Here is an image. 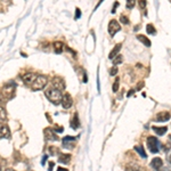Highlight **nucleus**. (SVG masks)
<instances>
[{
  "mask_svg": "<svg viewBox=\"0 0 171 171\" xmlns=\"http://www.w3.org/2000/svg\"><path fill=\"white\" fill-rule=\"evenodd\" d=\"M46 96L47 98L50 101L52 104L57 105L62 102V98H63V95H62V91L60 90H57L55 88H49L46 90Z\"/></svg>",
  "mask_w": 171,
  "mask_h": 171,
  "instance_id": "nucleus-1",
  "label": "nucleus"
},
{
  "mask_svg": "<svg viewBox=\"0 0 171 171\" xmlns=\"http://www.w3.org/2000/svg\"><path fill=\"white\" fill-rule=\"evenodd\" d=\"M47 82H48V79L47 77H45V75H38V77L35 78V80L33 81V83H32V89L33 90H41L43 89L46 85H47Z\"/></svg>",
  "mask_w": 171,
  "mask_h": 171,
  "instance_id": "nucleus-2",
  "label": "nucleus"
},
{
  "mask_svg": "<svg viewBox=\"0 0 171 171\" xmlns=\"http://www.w3.org/2000/svg\"><path fill=\"white\" fill-rule=\"evenodd\" d=\"M159 145H160V143H159L157 138H155L153 136H149L147 138V147H148V149L152 153H157L159 152Z\"/></svg>",
  "mask_w": 171,
  "mask_h": 171,
  "instance_id": "nucleus-3",
  "label": "nucleus"
},
{
  "mask_svg": "<svg viewBox=\"0 0 171 171\" xmlns=\"http://www.w3.org/2000/svg\"><path fill=\"white\" fill-rule=\"evenodd\" d=\"M51 83H52V88H55L57 90L62 91L63 89H65V81L60 77H54L51 80Z\"/></svg>",
  "mask_w": 171,
  "mask_h": 171,
  "instance_id": "nucleus-4",
  "label": "nucleus"
},
{
  "mask_svg": "<svg viewBox=\"0 0 171 171\" xmlns=\"http://www.w3.org/2000/svg\"><path fill=\"white\" fill-rule=\"evenodd\" d=\"M120 30H121V26H120L119 22H116L115 19H112L110 22V24H108V33H110V35L114 37Z\"/></svg>",
  "mask_w": 171,
  "mask_h": 171,
  "instance_id": "nucleus-5",
  "label": "nucleus"
},
{
  "mask_svg": "<svg viewBox=\"0 0 171 171\" xmlns=\"http://www.w3.org/2000/svg\"><path fill=\"white\" fill-rule=\"evenodd\" d=\"M72 105H73V99H72L71 95L65 94L64 96H63V98H62V106H63V108L68 110Z\"/></svg>",
  "mask_w": 171,
  "mask_h": 171,
  "instance_id": "nucleus-6",
  "label": "nucleus"
},
{
  "mask_svg": "<svg viewBox=\"0 0 171 171\" xmlns=\"http://www.w3.org/2000/svg\"><path fill=\"white\" fill-rule=\"evenodd\" d=\"M45 137L49 142H56V140H58V138H57L56 134H55V130L51 128L45 129Z\"/></svg>",
  "mask_w": 171,
  "mask_h": 171,
  "instance_id": "nucleus-7",
  "label": "nucleus"
},
{
  "mask_svg": "<svg viewBox=\"0 0 171 171\" xmlns=\"http://www.w3.org/2000/svg\"><path fill=\"white\" fill-rule=\"evenodd\" d=\"M171 115L169 112H161V113H157L156 115V121L157 122H165L168 120H170Z\"/></svg>",
  "mask_w": 171,
  "mask_h": 171,
  "instance_id": "nucleus-8",
  "label": "nucleus"
},
{
  "mask_svg": "<svg viewBox=\"0 0 171 171\" xmlns=\"http://www.w3.org/2000/svg\"><path fill=\"white\" fill-rule=\"evenodd\" d=\"M163 165V161L161 157H155L152 160V162H151V167L153 168L154 170H160V168H162Z\"/></svg>",
  "mask_w": 171,
  "mask_h": 171,
  "instance_id": "nucleus-9",
  "label": "nucleus"
},
{
  "mask_svg": "<svg viewBox=\"0 0 171 171\" xmlns=\"http://www.w3.org/2000/svg\"><path fill=\"white\" fill-rule=\"evenodd\" d=\"M35 78H37V75L34 73H26L24 77H22V80L25 85H32Z\"/></svg>",
  "mask_w": 171,
  "mask_h": 171,
  "instance_id": "nucleus-10",
  "label": "nucleus"
},
{
  "mask_svg": "<svg viewBox=\"0 0 171 171\" xmlns=\"http://www.w3.org/2000/svg\"><path fill=\"white\" fill-rule=\"evenodd\" d=\"M9 128L6 124H0V138H7L9 137Z\"/></svg>",
  "mask_w": 171,
  "mask_h": 171,
  "instance_id": "nucleus-11",
  "label": "nucleus"
},
{
  "mask_svg": "<svg viewBox=\"0 0 171 171\" xmlns=\"http://www.w3.org/2000/svg\"><path fill=\"white\" fill-rule=\"evenodd\" d=\"M121 47H122V45H121V43H119V45H116V46L113 48V50H112L111 52H110V55H108V58H110V60H113L115 56H118V55H119Z\"/></svg>",
  "mask_w": 171,
  "mask_h": 171,
  "instance_id": "nucleus-12",
  "label": "nucleus"
},
{
  "mask_svg": "<svg viewBox=\"0 0 171 171\" xmlns=\"http://www.w3.org/2000/svg\"><path fill=\"white\" fill-rule=\"evenodd\" d=\"M137 39H138L139 41H142L145 46L151 47V41H149V39H148L146 35H144V34H138V35H137Z\"/></svg>",
  "mask_w": 171,
  "mask_h": 171,
  "instance_id": "nucleus-13",
  "label": "nucleus"
},
{
  "mask_svg": "<svg viewBox=\"0 0 171 171\" xmlns=\"http://www.w3.org/2000/svg\"><path fill=\"white\" fill-rule=\"evenodd\" d=\"M58 161L60 163H64V164H68L71 161V155L70 154H60V157H58Z\"/></svg>",
  "mask_w": 171,
  "mask_h": 171,
  "instance_id": "nucleus-14",
  "label": "nucleus"
},
{
  "mask_svg": "<svg viewBox=\"0 0 171 171\" xmlns=\"http://www.w3.org/2000/svg\"><path fill=\"white\" fill-rule=\"evenodd\" d=\"M79 127H80V121H79V116H78V114L75 113L74 116H73V119H72V121H71V128L78 129Z\"/></svg>",
  "mask_w": 171,
  "mask_h": 171,
  "instance_id": "nucleus-15",
  "label": "nucleus"
},
{
  "mask_svg": "<svg viewBox=\"0 0 171 171\" xmlns=\"http://www.w3.org/2000/svg\"><path fill=\"white\" fill-rule=\"evenodd\" d=\"M153 130L155 131V134H156V135H159V136H162V135H164V134L167 132L168 128H167V127H156V126H154Z\"/></svg>",
  "mask_w": 171,
  "mask_h": 171,
  "instance_id": "nucleus-16",
  "label": "nucleus"
},
{
  "mask_svg": "<svg viewBox=\"0 0 171 171\" xmlns=\"http://www.w3.org/2000/svg\"><path fill=\"white\" fill-rule=\"evenodd\" d=\"M54 48H55V51L57 54H60L64 49V45H63V42H60V41H56V42L54 43Z\"/></svg>",
  "mask_w": 171,
  "mask_h": 171,
  "instance_id": "nucleus-17",
  "label": "nucleus"
},
{
  "mask_svg": "<svg viewBox=\"0 0 171 171\" xmlns=\"http://www.w3.org/2000/svg\"><path fill=\"white\" fill-rule=\"evenodd\" d=\"M7 120V112L4 107H0V123L5 122Z\"/></svg>",
  "mask_w": 171,
  "mask_h": 171,
  "instance_id": "nucleus-18",
  "label": "nucleus"
},
{
  "mask_svg": "<svg viewBox=\"0 0 171 171\" xmlns=\"http://www.w3.org/2000/svg\"><path fill=\"white\" fill-rule=\"evenodd\" d=\"M135 149H136V152H138V153L140 154V156H142L143 159H146V157H147L146 152L144 151V147H143V146H136Z\"/></svg>",
  "mask_w": 171,
  "mask_h": 171,
  "instance_id": "nucleus-19",
  "label": "nucleus"
},
{
  "mask_svg": "<svg viewBox=\"0 0 171 171\" xmlns=\"http://www.w3.org/2000/svg\"><path fill=\"white\" fill-rule=\"evenodd\" d=\"M122 60H123V57L121 55H118V56H115L112 60V63H113V65H118V64H121L122 63Z\"/></svg>",
  "mask_w": 171,
  "mask_h": 171,
  "instance_id": "nucleus-20",
  "label": "nucleus"
},
{
  "mask_svg": "<svg viewBox=\"0 0 171 171\" xmlns=\"http://www.w3.org/2000/svg\"><path fill=\"white\" fill-rule=\"evenodd\" d=\"M146 31H147V33L149 34H156V30H155V27L152 24H148L146 26Z\"/></svg>",
  "mask_w": 171,
  "mask_h": 171,
  "instance_id": "nucleus-21",
  "label": "nucleus"
},
{
  "mask_svg": "<svg viewBox=\"0 0 171 171\" xmlns=\"http://www.w3.org/2000/svg\"><path fill=\"white\" fill-rule=\"evenodd\" d=\"M77 138L75 137H71V136H66L65 138H63V144H68V143H70V142H74Z\"/></svg>",
  "mask_w": 171,
  "mask_h": 171,
  "instance_id": "nucleus-22",
  "label": "nucleus"
},
{
  "mask_svg": "<svg viewBox=\"0 0 171 171\" xmlns=\"http://www.w3.org/2000/svg\"><path fill=\"white\" fill-rule=\"evenodd\" d=\"M136 5V0H127V8L132 9Z\"/></svg>",
  "mask_w": 171,
  "mask_h": 171,
  "instance_id": "nucleus-23",
  "label": "nucleus"
},
{
  "mask_svg": "<svg viewBox=\"0 0 171 171\" xmlns=\"http://www.w3.org/2000/svg\"><path fill=\"white\" fill-rule=\"evenodd\" d=\"M119 82H120L119 78H116V80H115V82H114V85H113V91H114V93H116L118 89H119Z\"/></svg>",
  "mask_w": 171,
  "mask_h": 171,
  "instance_id": "nucleus-24",
  "label": "nucleus"
},
{
  "mask_svg": "<svg viewBox=\"0 0 171 171\" xmlns=\"http://www.w3.org/2000/svg\"><path fill=\"white\" fill-rule=\"evenodd\" d=\"M138 5H139V8L140 9H145L146 8V0H138Z\"/></svg>",
  "mask_w": 171,
  "mask_h": 171,
  "instance_id": "nucleus-25",
  "label": "nucleus"
},
{
  "mask_svg": "<svg viewBox=\"0 0 171 171\" xmlns=\"http://www.w3.org/2000/svg\"><path fill=\"white\" fill-rule=\"evenodd\" d=\"M120 21H121L123 24H129V18L127 16H124V15H122V16L120 17Z\"/></svg>",
  "mask_w": 171,
  "mask_h": 171,
  "instance_id": "nucleus-26",
  "label": "nucleus"
},
{
  "mask_svg": "<svg viewBox=\"0 0 171 171\" xmlns=\"http://www.w3.org/2000/svg\"><path fill=\"white\" fill-rule=\"evenodd\" d=\"M126 171H139V168L136 167V165H130V167L127 168V170Z\"/></svg>",
  "mask_w": 171,
  "mask_h": 171,
  "instance_id": "nucleus-27",
  "label": "nucleus"
},
{
  "mask_svg": "<svg viewBox=\"0 0 171 171\" xmlns=\"http://www.w3.org/2000/svg\"><path fill=\"white\" fill-rule=\"evenodd\" d=\"M116 73H118V68H112L111 71H110V74H111L112 77H114Z\"/></svg>",
  "mask_w": 171,
  "mask_h": 171,
  "instance_id": "nucleus-28",
  "label": "nucleus"
},
{
  "mask_svg": "<svg viewBox=\"0 0 171 171\" xmlns=\"http://www.w3.org/2000/svg\"><path fill=\"white\" fill-rule=\"evenodd\" d=\"M49 149H50V154H52V155H55V154L57 153V148L56 147H50Z\"/></svg>",
  "mask_w": 171,
  "mask_h": 171,
  "instance_id": "nucleus-29",
  "label": "nucleus"
},
{
  "mask_svg": "<svg viewBox=\"0 0 171 171\" xmlns=\"http://www.w3.org/2000/svg\"><path fill=\"white\" fill-rule=\"evenodd\" d=\"M118 6H119V2H118V1L114 2V7H113V9H112V14H115V9H116Z\"/></svg>",
  "mask_w": 171,
  "mask_h": 171,
  "instance_id": "nucleus-30",
  "label": "nucleus"
},
{
  "mask_svg": "<svg viewBox=\"0 0 171 171\" xmlns=\"http://www.w3.org/2000/svg\"><path fill=\"white\" fill-rule=\"evenodd\" d=\"M143 87H144V82L142 81V82H139V83H138V87H137V90H140V89H142Z\"/></svg>",
  "mask_w": 171,
  "mask_h": 171,
  "instance_id": "nucleus-31",
  "label": "nucleus"
},
{
  "mask_svg": "<svg viewBox=\"0 0 171 171\" xmlns=\"http://www.w3.org/2000/svg\"><path fill=\"white\" fill-rule=\"evenodd\" d=\"M81 16V13H80V9L77 8V14H75V18H79V17Z\"/></svg>",
  "mask_w": 171,
  "mask_h": 171,
  "instance_id": "nucleus-32",
  "label": "nucleus"
},
{
  "mask_svg": "<svg viewBox=\"0 0 171 171\" xmlns=\"http://www.w3.org/2000/svg\"><path fill=\"white\" fill-rule=\"evenodd\" d=\"M54 130H55V131H57V132H62V131H63V128H62V127H57V128L55 127Z\"/></svg>",
  "mask_w": 171,
  "mask_h": 171,
  "instance_id": "nucleus-33",
  "label": "nucleus"
},
{
  "mask_svg": "<svg viewBox=\"0 0 171 171\" xmlns=\"http://www.w3.org/2000/svg\"><path fill=\"white\" fill-rule=\"evenodd\" d=\"M52 169H54V162H50L49 163V168H48V170L52 171Z\"/></svg>",
  "mask_w": 171,
  "mask_h": 171,
  "instance_id": "nucleus-34",
  "label": "nucleus"
},
{
  "mask_svg": "<svg viewBox=\"0 0 171 171\" xmlns=\"http://www.w3.org/2000/svg\"><path fill=\"white\" fill-rule=\"evenodd\" d=\"M4 101H5V98H4V95L0 93V104H2V103H4Z\"/></svg>",
  "mask_w": 171,
  "mask_h": 171,
  "instance_id": "nucleus-35",
  "label": "nucleus"
},
{
  "mask_svg": "<svg viewBox=\"0 0 171 171\" xmlns=\"http://www.w3.org/2000/svg\"><path fill=\"white\" fill-rule=\"evenodd\" d=\"M134 93H135V90H134V89H131V90H130V91L128 93V95H127V96H128V97H130V96L134 94Z\"/></svg>",
  "mask_w": 171,
  "mask_h": 171,
  "instance_id": "nucleus-36",
  "label": "nucleus"
},
{
  "mask_svg": "<svg viewBox=\"0 0 171 171\" xmlns=\"http://www.w3.org/2000/svg\"><path fill=\"white\" fill-rule=\"evenodd\" d=\"M47 159H48V156H47V155H45V156H43V160H42V165L43 164H45V161H47Z\"/></svg>",
  "mask_w": 171,
  "mask_h": 171,
  "instance_id": "nucleus-37",
  "label": "nucleus"
},
{
  "mask_svg": "<svg viewBox=\"0 0 171 171\" xmlns=\"http://www.w3.org/2000/svg\"><path fill=\"white\" fill-rule=\"evenodd\" d=\"M57 171H68V169H64V168H58L57 169Z\"/></svg>",
  "mask_w": 171,
  "mask_h": 171,
  "instance_id": "nucleus-38",
  "label": "nucleus"
},
{
  "mask_svg": "<svg viewBox=\"0 0 171 171\" xmlns=\"http://www.w3.org/2000/svg\"><path fill=\"white\" fill-rule=\"evenodd\" d=\"M5 171H15L14 169H7V170H5Z\"/></svg>",
  "mask_w": 171,
  "mask_h": 171,
  "instance_id": "nucleus-39",
  "label": "nucleus"
},
{
  "mask_svg": "<svg viewBox=\"0 0 171 171\" xmlns=\"http://www.w3.org/2000/svg\"><path fill=\"white\" fill-rule=\"evenodd\" d=\"M169 163H170V164H171V155H170V156H169Z\"/></svg>",
  "mask_w": 171,
  "mask_h": 171,
  "instance_id": "nucleus-40",
  "label": "nucleus"
},
{
  "mask_svg": "<svg viewBox=\"0 0 171 171\" xmlns=\"http://www.w3.org/2000/svg\"><path fill=\"white\" fill-rule=\"evenodd\" d=\"M0 171H1V167H0Z\"/></svg>",
  "mask_w": 171,
  "mask_h": 171,
  "instance_id": "nucleus-41",
  "label": "nucleus"
}]
</instances>
